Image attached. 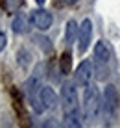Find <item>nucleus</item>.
<instances>
[{"label": "nucleus", "mask_w": 120, "mask_h": 128, "mask_svg": "<svg viewBox=\"0 0 120 128\" xmlns=\"http://www.w3.org/2000/svg\"><path fill=\"white\" fill-rule=\"evenodd\" d=\"M102 112V98H100V91L94 86L85 87V93H83V115H85V122L92 124L96 119L100 117Z\"/></svg>", "instance_id": "nucleus-1"}, {"label": "nucleus", "mask_w": 120, "mask_h": 128, "mask_svg": "<svg viewBox=\"0 0 120 128\" xmlns=\"http://www.w3.org/2000/svg\"><path fill=\"white\" fill-rule=\"evenodd\" d=\"M117 110H118V93H117V87L113 84H107L104 89V96H102V112H104L105 122H111L117 115Z\"/></svg>", "instance_id": "nucleus-2"}, {"label": "nucleus", "mask_w": 120, "mask_h": 128, "mask_svg": "<svg viewBox=\"0 0 120 128\" xmlns=\"http://www.w3.org/2000/svg\"><path fill=\"white\" fill-rule=\"evenodd\" d=\"M78 87L76 82H65L61 87V104H63L65 113L78 110Z\"/></svg>", "instance_id": "nucleus-3"}, {"label": "nucleus", "mask_w": 120, "mask_h": 128, "mask_svg": "<svg viewBox=\"0 0 120 128\" xmlns=\"http://www.w3.org/2000/svg\"><path fill=\"white\" fill-rule=\"evenodd\" d=\"M30 20H32V24H33L37 30H41V32H46V30L52 26V22H54V17H52L50 11H46V10H43V8H39V10H33V11H32V15H30Z\"/></svg>", "instance_id": "nucleus-4"}, {"label": "nucleus", "mask_w": 120, "mask_h": 128, "mask_svg": "<svg viewBox=\"0 0 120 128\" xmlns=\"http://www.w3.org/2000/svg\"><path fill=\"white\" fill-rule=\"evenodd\" d=\"M91 39H92V22H91V19H85L78 28V50H79V54H83L89 48Z\"/></svg>", "instance_id": "nucleus-5"}, {"label": "nucleus", "mask_w": 120, "mask_h": 128, "mask_svg": "<svg viewBox=\"0 0 120 128\" xmlns=\"http://www.w3.org/2000/svg\"><path fill=\"white\" fill-rule=\"evenodd\" d=\"M74 76H76V86L87 87L89 84H91L92 76H94L92 63H91V61H81V63L78 65V69H76V72H74Z\"/></svg>", "instance_id": "nucleus-6"}, {"label": "nucleus", "mask_w": 120, "mask_h": 128, "mask_svg": "<svg viewBox=\"0 0 120 128\" xmlns=\"http://www.w3.org/2000/svg\"><path fill=\"white\" fill-rule=\"evenodd\" d=\"M111 58H113V50H111V46H109V43L107 41H98L94 45V60H96V63L98 65H107Z\"/></svg>", "instance_id": "nucleus-7"}, {"label": "nucleus", "mask_w": 120, "mask_h": 128, "mask_svg": "<svg viewBox=\"0 0 120 128\" xmlns=\"http://www.w3.org/2000/svg\"><path fill=\"white\" fill-rule=\"evenodd\" d=\"M39 96H41V102L44 106V110H54L57 106V95L52 87H41Z\"/></svg>", "instance_id": "nucleus-8"}, {"label": "nucleus", "mask_w": 120, "mask_h": 128, "mask_svg": "<svg viewBox=\"0 0 120 128\" xmlns=\"http://www.w3.org/2000/svg\"><path fill=\"white\" fill-rule=\"evenodd\" d=\"M30 22H32V20H30V17L19 13V15L13 19L11 28H13V32H15V34H28V32H30Z\"/></svg>", "instance_id": "nucleus-9"}, {"label": "nucleus", "mask_w": 120, "mask_h": 128, "mask_svg": "<svg viewBox=\"0 0 120 128\" xmlns=\"http://www.w3.org/2000/svg\"><path fill=\"white\" fill-rule=\"evenodd\" d=\"M63 128H83V119L79 115V110L65 113V121H63Z\"/></svg>", "instance_id": "nucleus-10"}, {"label": "nucleus", "mask_w": 120, "mask_h": 128, "mask_svg": "<svg viewBox=\"0 0 120 128\" xmlns=\"http://www.w3.org/2000/svg\"><path fill=\"white\" fill-rule=\"evenodd\" d=\"M78 28H79V26L76 24V20H68V22H66V28H65V41L68 43V45H72V43L78 39Z\"/></svg>", "instance_id": "nucleus-11"}, {"label": "nucleus", "mask_w": 120, "mask_h": 128, "mask_svg": "<svg viewBox=\"0 0 120 128\" xmlns=\"http://www.w3.org/2000/svg\"><path fill=\"white\" fill-rule=\"evenodd\" d=\"M70 67H72V56L70 52H63L61 54V60H59V70L61 74H70Z\"/></svg>", "instance_id": "nucleus-12"}, {"label": "nucleus", "mask_w": 120, "mask_h": 128, "mask_svg": "<svg viewBox=\"0 0 120 128\" xmlns=\"http://www.w3.org/2000/svg\"><path fill=\"white\" fill-rule=\"evenodd\" d=\"M41 128H59V122L56 121V119H48V121H44Z\"/></svg>", "instance_id": "nucleus-13"}, {"label": "nucleus", "mask_w": 120, "mask_h": 128, "mask_svg": "<svg viewBox=\"0 0 120 128\" xmlns=\"http://www.w3.org/2000/svg\"><path fill=\"white\" fill-rule=\"evenodd\" d=\"M6 45H7V35L2 32V30H0V52L4 50V48H6Z\"/></svg>", "instance_id": "nucleus-14"}, {"label": "nucleus", "mask_w": 120, "mask_h": 128, "mask_svg": "<svg viewBox=\"0 0 120 128\" xmlns=\"http://www.w3.org/2000/svg\"><path fill=\"white\" fill-rule=\"evenodd\" d=\"M66 4H76V2H79V0H65Z\"/></svg>", "instance_id": "nucleus-15"}, {"label": "nucleus", "mask_w": 120, "mask_h": 128, "mask_svg": "<svg viewBox=\"0 0 120 128\" xmlns=\"http://www.w3.org/2000/svg\"><path fill=\"white\" fill-rule=\"evenodd\" d=\"M35 2H37V4H41V6H43V4L46 2V0H35Z\"/></svg>", "instance_id": "nucleus-16"}]
</instances>
